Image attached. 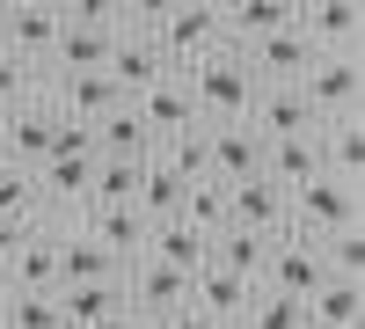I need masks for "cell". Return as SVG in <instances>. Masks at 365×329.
<instances>
[{
  "label": "cell",
  "mask_w": 365,
  "mask_h": 329,
  "mask_svg": "<svg viewBox=\"0 0 365 329\" xmlns=\"http://www.w3.org/2000/svg\"><path fill=\"white\" fill-rule=\"evenodd\" d=\"M117 22H125V8H110V0H66V8H58V44L44 59V81L103 74L110 44H117Z\"/></svg>",
  "instance_id": "obj_1"
},
{
  "label": "cell",
  "mask_w": 365,
  "mask_h": 329,
  "mask_svg": "<svg viewBox=\"0 0 365 329\" xmlns=\"http://www.w3.org/2000/svg\"><path fill=\"white\" fill-rule=\"evenodd\" d=\"M146 37H154V51H161L168 74H190L197 59H212V51L227 44V29H220V8L168 0V8H146Z\"/></svg>",
  "instance_id": "obj_2"
},
{
  "label": "cell",
  "mask_w": 365,
  "mask_h": 329,
  "mask_svg": "<svg viewBox=\"0 0 365 329\" xmlns=\"http://www.w3.org/2000/svg\"><path fill=\"white\" fill-rule=\"evenodd\" d=\"M182 88H190L197 103V125H249V103H256V74L241 66V51H212L197 59L190 74H182Z\"/></svg>",
  "instance_id": "obj_3"
},
{
  "label": "cell",
  "mask_w": 365,
  "mask_h": 329,
  "mask_svg": "<svg viewBox=\"0 0 365 329\" xmlns=\"http://www.w3.org/2000/svg\"><path fill=\"white\" fill-rule=\"evenodd\" d=\"M358 227V191L336 183V176H314V183L285 191V234H299V242H329V234Z\"/></svg>",
  "instance_id": "obj_4"
},
{
  "label": "cell",
  "mask_w": 365,
  "mask_h": 329,
  "mask_svg": "<svg viewBox=\"0 0 365 329\" xmlns=\"http://www.w3.org/2000/svg\"><path fill=\"white\" fill-rule=\"evenodd\" d=\"M103 74H110V88H117L125 103H139L154 81H168L154 37H146V15H125V22H117V44H110V66H103Z\"/></svg>",
  "instance_id": "obj_5"
},
{
  "label": "cell",
  "mask_w": 365,
  "mask_h": 329,
  "mask_svg": "<svg viewBox=\"0 0 365 329\" xmlns=\"http://www.w3.org/2000/svg\"><path fill=\"white\" fill-rule=\"evenodd\" d=\"M256 285L278 293V300H299V308H307L314 293H322V249L299 242V234H278L270 256H263V278H256Z\"/></svg>",
  "instance_id": "obj_6"
},
{
  "label": "cell",
  "mask_w": 365,
  "mask_h": 329,
  "mask_svg": "<svg viewBox=\"0 0 365 329\" xmlns=\"http://www.w3.org/2000/svg\"><path fill=\"white\" fill-rule=\"evenodd\" d=\"M51 139H58V110L37 96V103H22V110H8V125H0V161L8 168H29L37 176L44 161H51Z\"/></svg>",
  "instance_id": "obj_7"
},
{
  "label": "cell",
  "mask_w": 365,
  "mask_h": 329,
  "mask_svg": "<svg viewBox=\"0 0 365 329\" xmlns=\"http://www.w3.org/2000/svg\"><path fill=\"white\" fill-rule=\"evenodd\" d=\"M358 59H314L307 74H299V96H307V110L322 117V125H336V117H358Z\"/></svg>",
  "instance_id": "obj_8"
},
{
  "label": "cell",
  "mask_w": 365,
  "mask_h": 329,
  "mask_svg": "<svg viewBox=\"0 0 365 329\" xmlns=\"http://www.w3.org/2000/svg\"><path fill=\"white\" fill-rule=\"evenodd\" d=\"M125 308L139 322H161L175 308H190V278L168 271V263H154V256H139V263H125Z\"/></svg>",
  "instance_id": "obj_9"
},
{
  "label": "cell",
  "mask_w": 365,
  "mask_h": 329,
  "mask_svg": "<svg viewBox=\"0 0 365 329\" xmlns=\"http://www.w3.org/2000/svg\"><path fill=\"white\" fill-rule=\"evenodd\" d=\"M58 44V8L51 0H22V8H0V51H15L22 66L44 74V59Z\"/></svg>",
  "instance_id": "obj_10"
},
{
  "label": "cell",
  "mask_w": 365,
  "mask_h": 329,
  "mask_svg": "<svg viewBox=\"0 0 365 329\" xmlns=\"http://www.w3.org/2000/svg\"><path fill=\"white\" fill-rule=\"evenodd\" d=\"M51 242H58V293H66V285H117V278H125V263H117L88 227H51Z\"/></svg>",
  "instance_id": "obj_11"
},
{
  "label": "cell",
  "mask_w": 365,
  "mask_h": 329,
  "mask_svg": "<svg viewBox=\"0 0 365 329\" xmlns=\"http://www.w3.org/2000/svg\"><path fill=\"white\" fill-rule=\"evenodd\" d=\"M227 227L234 234H285V191L270 176H249V183H227Z\"/></svg>",
  "instance_id": "obj_12"
},
{
  "label": "cell",
  "mask_w": 365,
  "mask_h": 329,
  "mask_svg": "<svg viewBox=\"0 0 365 329\" xmlns=\"http://www.w3.org/2000/svg\"><path fill=\"white\" fill-rule=\"evenodd\" d=\"M292 29H299V37H307L322 59H358V29H365V15L351 8V0H322V8H299Z\"/></svg>",
  "instance_id": "obj_13"
},
{
  "label": "cell",
  "mask_w": 365,
  "mask_h": 329,
  "mask_svg": "<svg viewBox=\"0 0 365 329\" xmlns=\"http://www.w3.org/2000/svg\"><path fill=\"white\" fill-rule=\"evenodd\" d=\"M205 161H212V183H249V176H263L256 125H205Z\"/></svg>",
  "instance_id": "obj_14"
},
{
  "label": "cell",
  "mask_w": 365,
  "mask_h": 329,
  "mask_svg": "<svg viewBox=\"0 0 365 329\" xmlns=\"http://www.w3.org/2000/svg\"><path fill=\"white\" fill-rule=\"evenodd\" d=\"M249 125H256V139L270 146V139L322 132V117L307 110V96H299V88H256V103H249Z\"/></svg>",
  "instance_id": "obj_15"
},
{
  "label": "cell",
  "mask_w": 365,
  "mask_h": 329,
  "mask_svg": "<svg viewBox=\"0 0 365 329\" xmlns=\"http://www.w3.org/2000/svg\"><path fill=\"white\" fill-rule=\"evenodd\" d=\"M58 117H73V125H103L110 110H125V96L110 88V74H66V81H51V96H44Z\"/></svg>",
  "instance_id": "obj_16"
},
{
  "label": "cell",
  "mask_w": 365,
  "mask_h": 329,
  "mask_svg": "<svg viewBox=\"0 0 365 329\" xmlns=\"http://www.w3.org/2000/svg\"><path fill=\"white\" fill-rule=\"evenodd\" d=\"M66 227H88V234H96V242L117 256V263H139V256H146V234H154V227L132 213V205H88V213H81V220H66Z\"/></svg>",
  "instance_id": "obj_17"
},
{
  "label": "cell",
  "mask_w": 365,
  "mask_h": 329,
  "mask_svg": "<svg viewBox=\"0 0 365 329\" xmlns=\"http://www.w3.org/2000/svg\"><path fill=\"white\" fill-rule=\"evenodd\" d=\"M249 300H256V285H249V278H234V271H220V263H205V271L190 278V308H197L212 329L241 322V315H249Z\"/></svg>",
  "instance_id": "obj_18"
},
{
  "label": "cell",
  "mask_w": 365,
  "mask_h": 329,
  "mask_svg": "<svg viewBox=\"0 0 365 329\" xmlns=\"http://www.w3.org/2000/svg\"><path fill=\"white\" fill-rule=\"evenodd\" d=\"M132 110H139V125L154 132V146L197 125V103H190V88H182V74H168V81H154V88H146V96H139Z\"/></svg>",
  "instance_id": "obj_19"
},
{
  "label": "cell",
  "mask_w": 365,
  "mask_h": 329,
  "mask_svg": "<svg viewBox=\"0 0 365 329\" xmlns=\"http://www.w3.org/2000/svg\"><path fill=\"white\" fill-rule=\"evenodd\" d=\"M8 293H58V242H51L44 220L29 227V242L15 249V263H8Z\"/></svg>",
  "instance_id": "obj_20"
},
{
  "label": "cell",
  "mask_w": 365,
  "mask_h": 329,
  "mask_svg": "<svg viewBox=\"0 0 365 329\" xmlns=\"http://www.w3.org/2000/svg\"><path fill=\"white\" fill-rule=\"evenodd\" d=\"M292 0H241V8H220V29H227V51L256 44V37H278V29H292Z\"/></svg>",
  "instance_id": "obj_21"
},
{
  "label": "cell",
  "mask_w": 365,
  "mask_h": 329,
  "mask_svg": "<svg viewBox=\"0 0 365 329\" xmlns=\"http://www.w3.org/2000/svg\"><path fill=\"white\" fill-rule=\"evenodd\" d=\"M322 176H336V183H365V125L358 117H336V125H322Z\"/></svg>",
  "instance_id": "obj_22"
},
{
  "label": "cell",
  "mask_w": 365,
  "mask_h": 329,
  "mask_svg": "<svg viewBox=\"0 0 365 329\" xmlns=\"http://www.w3.org/2000/svg\"><path fill=\"white\" fill-rule=\"evenodd\" d=\"M263 176H270L278 191L314 183V176H322V139H314V132H299V139H270V146H263Z\"/></svg>",
  "instance_id": "obj_23"
},
{
  "label": "cell",
  "mask_w": 365,
  "mask_h": 329,
  "mask_svg": "<svg viewBox=\"0 0 365 329\" xmlns=\"http://www.w3.org/2000/svg\"><path fill=\"white\" fill-rule=\"evenodd\" d=\"M96 161H154V132L139 125V110H110L96 125Z\"/></svg>",
  "instance_id": "obj_24"
},
{
  "label": "cell",
  "mask_w": 365,
  "mask_h": 329,
  "mask_svg": "<svg viewBox=\"0 0 365 329\" xmlns=\"http://www.w3.org/2000/svg\"><path fill=\"white\" fill-rule=\"evenodd\" d=\"M146 256H154V263H168V271H182V278H197L205 263H212V242H205L197 227L168 220V227H154V234H146Z\"/></svg>",
  "instance_id": "obj_25"
},
{
  "label": "cell",
  "mask_w": 365,
  "mask_h": 329,
  "mask_svg": "<svg viewBox=\"0 0 365 329\" xmlns=\"http://www.w3.org/2000/svg\"><path fill=\"white\" fill-rule=\"evenodd\" d=\"M182 191H190V183H175V176H168L161 161H146V176H139V198H132V213H139L146 227H168V220H182Z\"/></svg>",
  "instance_id": "obj_26"
},
{
  "label": "cell",
  "mask_w": 365,
  "mask_h": 329,
  "mask_svg": "<svg viewBox=\"0 0 365 329\" xmlns=\"http://www.w3.org/2000/svg\"><path fill=\"white\" fill-rule=\"evenodd\" d=\"M365 315V285L351 278H322V293L307 300V329H351Z\"/></svg>",
  "instance_id": "obj_27"
},
{
  "label": "cell",
  "mask_w": 365,
  "mask_h": 329,
  "mask_svg": "<svg viewBox=\"0 0 365 329\" xmlns=\"http://www.w3.org/2000/svg\"><path fill=\"white\" fill-rule=\"evenodd\" d=\"M117 308H125V278H117V285H66V293H58L66 329H96V322H110Z\"/></svg>",
  "instance_id": "obj_28"
},
{
  "label": "cell",
  "mask_w": 365,
  "mask_h": 329,
  "mask_svg": "<svg viewBox=\"0 0 365 329\" xmlns=\"http://www.w3.org/2000/svg\"><path fill=\"white\" fill-rule=\"evenodd\" d=\"M154 161L175 176V183H205V176H212V161H205V125L175 132V139H161V146H154Z\"/></svg>",
  "instance_id": "obj_29"
},
{
  "label": "cell",
  "mask_w": 365,
  "mask_h": 329,
  "mask_svg": "<svg viewBox=\"0 0 365 329\" xmlns=\"http://www.w3.org/2000/svg\"><path fill=\"white\" fill-rule=\"evenodd\" d=\"M270 242H278V234H270ZM270 242H263V234H220V242H212V263H220V271H234V278H263V256H270Z\"/></svg>",
  "instance_id": "obj_30"
},
{
  "label": "cell",
  "mask_w": 365,
  "mask_h": 329,
  "mask_svg": "<svg viewBox=\"0 0 365 329\" xmlns=\"http://www.w3.org/2000/svg\"><path fill=\"white\" fill-rule=\"evenodd\" d=\"M182 227H197L205 242H220V234H227V183H212V176H205V183L182 191Z\"/></svg>",
  "instance_id": "obj_31"
},
{
  "label": "cell",
  "mask_w": 365,
  "mask_h": 329,
  "mask_svg": "<svg viewBox=\"0 0 365 329\" xmlns=\"http://www.w3.org/2000/svg\"><path fill=\"white\" fill-rule=\"evenodd\" d=\"M146 161H96V183H88V205H132L139 198Z\"/></svg>",
  "instance_id": "obj_32"
},
{
  "label": "cell",
  "mask_w": 365,
  "mask_h": 329,
  "mask_svg": "<svg viewBox=\"0 0 365 329\" xmlns=\"http://www.w3.org/2000/svg\"><path fill=\"white\" fill-rule=\"evenodd\" d=\"M322 249V278H351L358 285V271H365V227H344V234H329V242H314Z\"/></svg>",
  "instance_id": "obj_33"
},
{
  "label": "cell",
  "mask_w": 365,
  "mask_h": 329,
  "mask_svg": "<svg viewBox=\"0 0 365 329\" xmlns=\"http://www.w3.org/2000/svg\"><path fill=\"white\" fill-rule=\"evenodd\" d=\"M0 220H44V198H37V176L0 161Z\"/></svg>",
  "instance_id": "obj_34"
},
{
  "label": "cell",
  "mask_w": 365,
  "mask_h": 329,
  "mask_svg": "<svg viewBox=\"0 0 365 329\" xmlns=\"http://www.w3.org/2000/svg\"><path fill=\"white\" fill-rule=\"evenodd\" d=\"M8 329H66V315H58V293H8V315H0Z\"/></svg>",
  "instance_id": "obj_35"
},
{
  "label": "cell",
  "mask_w": 365,
  "mask_h": 329,
  "mask_svg": "<svg viewBox=\"0 0 365 329\" xmlns=\"http://www.w3.org/2000/svg\"><path fill=\"white\" fill-rule=\"evenodd\" d=\"M37 96H44V74H37V66H22L15 51H0V117L22 110V103H37Z\"/></svg>",
  "instance_id": "obj_36"
},
{
  "label": "cell",
  "mask_w": 365,
  "mask_h": 329,
  "mask_svg": "<svg viewBox=\"0 0 365 329\" xmlns=\"http://www.w3.org/2000/svg\"><path fill=\"white\" fill-rule=\"evenodd\" d=\"M241 329H307V308H299V300H278V293L256 285V300H249V315H241Z\"/></svg>",
  "instance_id": "obj_37"
},
{
  "label": "cell",
  "mask_w": 365,
  "mask_h": 329,
  "mask_svg": "<svg viewBox=\"0 0 365 329\" xmlns=\"http://www.w3.org/2000/svg\"><path fill=\"white\" fill-rule=\"evenodd\" d=\"M29 227H37V220H0V271H8V263H15V249L29 242Z\"/></svg>",
  "instance_id": "obj_38"
},
{
  "label": "cell",
  "mask_w": 365,
  "mask_h": 329,
  "mask_svg": "<svg viewBox=\"0 0 365 329\" xmlns=\"http://www.w3.org/2000/svg\"><path fill=\"white\" fill-rule=\"evenodd\" d=\"M146 329H212L197 308H175V315H161V322H146Z\"/></svg>",
  "instance_id": "obj_39"
},
{
  "label": "cell",
  "mask_w": 365,
  "mask_h": 329,
  "mask_svg": "<svg viewBox=\"0 0 365 329\" xmlns=\"http://www.w3.org/2000/svg\"><path fill=\"white\" fill-rule=\"evenodd\" d=\"M96 329H146V322H139L132 308H117V315H110V322H96Z\"/></svg>",
  "instance_id": "obj_40"
},
{
  "label": "cell",
  "mask_w": 365,
  "mask_h": 329,
  "mask_svg": "<svg viewBox=\"0 0 365 329\" xmlns=\"http://www.w3.org/2000/svg\"><path fill=\"white\" fill-rule=\"evenodd\" d=\"M0 315H8V271H0Z\"/></svg>",
  "instance_id": "obj_41"
},
{
  "label": "cell",
  "mask_w": 365,
  "mask_h": 329,
  "mask_svg": "<svg viewBox=\"0 0 365 329\" xmlns=\"http://www.w3.org/2000/svg\"><path fill=\"white\" fill-rule=\"evenodd\" d=\"M351 329H365V322H351Z\"/></svg>",
  "instance_id": "obj_42"
},
{
  "label": "cell",
  "mask_w": 365,
  "mask_h": 329,
  "mask_svg": "<svg viewBox=\"0 0 365 329\" xmlns=\"http://www.w3.org/2000/svg\"><path fill=\"white\" fill-rule=\"evenodd\" d=\"M227 329H241V322H227Z\"/></svg>",
  "instance_id": "obj_43"
},
{
  "label": "cell",
  "mask_w": 365,
  "mask_h": 329,
  "mask_svg": "<svg viewBox=\"0 0 365 329\" xmlns=\"http://www.w3.org/2000/svg\"><path fill=\"white\" fill-rule=\"evenodd\" d=\"M0 125H8V117H0Z\"/></svg>",
  "instance_id": "obj_44"
},
{
  "label": "cell",
  "mask_w": 365,
  "mask_h": 329,
  "mask_svg": "<svg viewBox=\"0 0 365 329\" xmlns=\"http://www.w3.org/2000/svg\"><path fill=\"white\" fill-rule=\"evenodd\" d=\"M0 329H8V322H0Z\"/></svg>",
  "instance_id": "obj_45"
}]
</instances>
